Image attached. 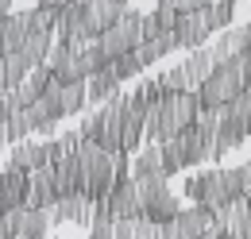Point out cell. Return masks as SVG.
Listing matches in <instances>:
<instances>
[{
  "label": "cell",
  "instance_id": "obj_1",
  "mask_svg": "<svg viewBox=\"0 0 251 239\" xmlns=\"http://www.w3.org/2000/svg\"><path fill=\"white\" fill-rule=\"evenodd\" d=\"M201 178V205L213 212H224L236 201H248V181H244V166H217L197 174Z\"/></svg>",
  "mask_w": 251,
  "mask_h": 239
},
{
  "label": "cell",
  "instance_id": "obj_2",
  "mask_svg": "<svg viewBox=\"0 0 251 239\" xmlns=\"http://www.w3.org/2000/svg\"><path fill=\"white\" fill-rule=\"evenodd\" d=\"M81 154V166H85V185H89V201H100L112 193L116 185V154H108L97 143H81L77 147Z\"/></svg>",
  "mask_w": 251,
  "mask_h": 239
},
{
  "label": "cell",
  "instance_id": "obj_3",
  "mask_svg": "<svg viewBox=\"0 0 251 239\" xmlns=\"http://www.w3.org/2000/svg\"><path fill=\"white\" fill-rule=\"evenodd\" d=\"M143 24H147V16H139V12L127 8L124 16H120V24L97 39L100 50L108 54V62H116V58H124V54H135V50H139V43H143Z\"/></svg>",
  "mask_w": 251,
  "mask_h": 239
},
{
  "label": "cell",
  "instance_id": "obj_4",
  "mask_svg": "<svg viewBox=\"0 0 251 239\" xmlns=\"http://www.w3.org/2000/svg\"><path fill=\"white\" fill-rule=\"evenodd\" d=\"M139 189H143V220H147V224L166 228V224H174V220L182 216V205H178V197L170 193L166 181H147V185H139Z\"/></svg>",
  "mask_w": 251,
  "mask_h": 239
},
{
  "label": "cell",
  "instance_id": "obj_5",
  "mask_svg": "<svg viewBox=\"0 0 251 239\" xmlns=\"http://www.w3.org/2000/svg\"><path fill=\"white\" fill-rule=\"evenodd\" d=\"M66 116V108H62V85L58 81H50V89L39 96V104L35 108H27V120H31V131H54V123Z\"/></svg>",
  "mask_w": 251,
  "mask_h": 239
},
{
  "label": "cell",
  "instance_id": "obj_6",
  "mask_svg": "<svg viewBox=\"0 0 251 239\" xmlns=\"http://www.w3.org/2000/svg\"><path fill=\"white\" fill-rule=\"evenodd\" d=\"M108 201H112V212H116V224L120 220H143V189H139L135 178L116 181L112 193H108Z\"/></svg>",
  "mask_w": 251,
  "mask_h": 239
},
{
  "label": "cell",
  "instance_id": "obj_7",
  "mask_svg": "<svg viewBox=\"0 0 251 239\" xmlns=\"http://www.w3.org/2000/svg\"><path fill=\"white\" fill-rule=\"evenodd\" d=\"M127 8L124 4H116V0H89L85 4V27H89V39H100L104 31H112L120 24V16H124Z\"/></svg>",
  "mask_w": 251,
  "mask_h": 239
},
{
  "label": "cell",
  "instance_id": "obj_8",
  "mask_svg": "<svg viewBox=\"0 0 251 239\" xmlns=\"http://www.w3.org/2000/svg\"><path fill=\"white\" fill-rule=\"evenodd\" d=\"M27 197H31V178L27 174H20V170H4L0 174V212L27 209Z\"/></svg>",
  "mask_w": 251,
  "mask_h": 239
},
{
  "label": "cell",
  "instance_id": "obj_9",
  "mask_svg": "<svg viewBox=\"0 0 251 239\" xmlns=\"http://www.w3.org/2000/svg\"><path fill=\"white\" fill-rule=\"evenodd\" d=\"M50 166V154H47V143H16V147L8 150V170H20V174H39V170H47Z\"/></svg>",
  "mask_w": 251,
  "mask_h": 239
},
{
  "label": "cell",
  "instance_id": "obj_10",
  "mask_svg": "<svg viewBox=\"0 0 251 239\" xmlns=\"http://www.w3.org/2000/svg\"><path fill=\"white\" fill-rule=\"evenodd\" d=\"M209 35H213V27H209L205 12H182V20L174 27V39L182 50H201V43H209Z\"/></svg>",
  "mask_w": 251,
  "mask_h": 239
},
{
  "label": "cell",
  "instance_id": "obj_11",
  "mask_svg": "<svg viewBox=\"0 0 251 239\" xmlns=\"http://www.w3.org/2000/svg\"><path fill=\"white\" fill-rule=\"evenodd\" d=\"M209 50H213L217 66H228L232 58H240L244 50H251V24H240V27L220 31V39L209 47Z\"/></svg>",
  "mask_w": 251,
  "mask_h": 239
},
{
  "label": "cell",
  "instance_id": "obj_12",
  "mask_svg": "<svg viewBox=\"0 0 251 239\" xmlns=\"http://www.w3.org/2000/svg\"><path fill=\"white\" fill-rule=\"evenodd\" d=\"M58 205H62V193H58V178H54V170L47 166V170L31 174V197H27V209L54 212Z\"/></svg>",
  "mask_w": 251,
  "mask_h": 239
},
{
  "label": "cell",
  "instance_id": "obj_13",
  "mask_svg": "<svg viewBox=\"0 0 251 239\" xmlns=\"http://www.w3.org/2000/svg\"><path fill=\"white\" fill-rule=\"evenodd\" d=\"M131 178L139 181V185H147V181H166V162H162V150L155 143H147V147L135 154V162H131Z\"/></svg>",
  "mask_w": 251,
  "mask_h": 239
},
{
  "label": "cell",
  "instance_id": "obj_14",
  "mask_svg": "<svg viewBox=\"0 0 251 239\" xmlns=\"http://www.w3.org/2000/svg\"><path fill=\"white\" fill-rule=\"evenodd\" d=\"M182 70H186V93H201V85L209 81V73L217 70V58H213L209 47H201V50H189L186 54Z\"/></svg>",
  "mask_w": 251,
  "mask_h": 239
},
{
  "label": "cell",
  "instance_id": "obj_15",
  "mask_svg": "<svg viewBox=\"0 0 251 239\" xmlns=\"http://www.w3.org/2000/svg\"><path fill=\"white\" fill-rule=\"evenodd\" d=\"M178 224L189 232V239H209L213 232H217V212L205 209V205H193V209H182V216H178Z\"/></svg>",
  "mask_w": 251,
  "mask_h": 239
},
{
  "label": "cell",
  "instance_id": "obj_16",
  "mask_svg": "<svg viewBox=\"0 0 251 239\" xmlns=\"http://www.w3.org/2000/svg\"><path fill=\"white\" fill-rule=\"evenodd\" d=\"M54 224H89L93 228V201L89 197H66L54 209Z\"/></svg>",
  "mask_w": 251,
  "mask_h": 239
},
{
  "label": "cell",
  "instance_id": "obj_17",
  "mask_svg": "<svg viewBox=\"0 0 251 239\" xmlns=\"http://www.w3.org/2000/svg\"><path fill=\"white\" fill-rule=\"evenodd\" d=\"M27 12H12L8 20H4V58L8 54H16L24 43H27Z\"/></svg>",
  "mask_w": 251,
  "mask_h": 239
},
{
  "label": "cell",
  "instance_id": "obj_18",
  "mask_svg": "<svg viewBox=\"0 0 251 239\" xmlns=\"http://www.w3.org/2000/svg\"><path fill=\"white\" fill-rule=\"evenodd\" d=\"M116 96H120V77L112 73V66H108L104 73L89 77V104H108V100H116Z\"/></svg>",
  "mask_w": 251,
  "mask_h": 239
},
{
  "label": "cell",
  "instance_id": "obj_19",
  "mask_svg": "<svg viewBox=\"0 0 251 239\" xmlns=\"http://www.w3.org/2000/svg\"><path fill=\"white\" fill-rule=\"evenodd\" d=\"M217 224L224 232H232V236H244L251 228V205L248 201H236V205H228L224 212H217Z\"/></svg>",
  "mask_w": 251,
  "mask_h": 239
},
{
  "label": "cell",
  "instance_id": "obj_20",
  "mask_svg": "<svg viewBox=\"0 0 251 239\" xmlns=\"http://www.w3.org/2000/svg\"><path fill=\"white\" fill-rule=\"evenodd\" d=\"M174 47H178V39H174V35H155V39H143L135 54H139V62H143V66H155V62L166 58Z\"/></svg>",
  "mask_w": 251,
  "mask_h": 239
},
{
  "label": "cell",
  "instance_id": "obj_21",
  "mask_svg": "<svg viewBox=\"0 0 251 239\" xmlns=\"http://www.w3.org/2000/svg\"><path fill=\"white\" fill-rule=\"evenodd\" d=\"M62 108H66V116L85 112L89 108V81H70V85H62Z\"/></svg>",
  "mask_w": 251,
  "mask_h": 239
},
{
  "label": "cell",
  "instance_id": "obj_22",
  "mask_svg": "<svg viewBox=\"0 0 251 239\" xmlns=\"http://www.w3.org/2000/svg\"><path fill=\"white\" fill-rule=\"evenodd\" d=\"M182 150H186V166H201L205 158H213V147L197 135V127L182 131Z\"/></svg>",
  "mask_w": 251,
  "mask_h": 239
},
{
  "label": "cell",
  "instance_id": "obj_23",
  "mask_svg": "<svg viewBox=\"0 0 251 239\" xmlns=\"http://www.w3.org/2000/svg\"><path fill=\"white\" fill-rule=\"evenodd\" d=\"M54 224V212L47 209H27L24 216V239H47V228Z\"/></svg>",
  "mask_w": 251,
  "mask_h": 239
},
{
  "label": "cell",
  "instance_id": "obj_24",
  "mask_svg": "<svg viewBox=\"0 0 251 239\" xmlns=\"http://www.w3.org/2000/svg\"><path fill=\"white\" fill-rule=\"evenodd\" d=\"M162 162H166V174H178V170H186V150H182V135L178 139H166L162 143Z\"/></svg>",
  "mask_w": 251,
  "mask_h": 239
},
{
  "label": "cell",
  "instance_id": "obj_25",
  "mask_svg": "<svg viewBox=\"0 0 251 239\" xmlns=\"http://www.w3.org/2000/svg\"><path fill=\"white\" fill-rule=\"evenodd\" d=\"M232 8H236L232 0H217L213 8H205V16H209V27H213V31H228V27H232Z\"/></svg>",
  "mask_w": 251,
  "mask_h": 239
},
{
  "label": "cell",
  "instance_id": "obj_26",
  "mask_svg": "<svg viewBox=\"0 0 251 239\" xmlns=\"http://www.w3.org/2000/svg\"><path fill=\"white\" fill-rule=\"evenodd\" d=\"M158 85L166 96H178V93H186V70L182 66H170L166 73H158Z\"/></svg>",
  "mask_w": 251,
  "mask_h": 239
},
{
  "label": "cell",
  "instance_id": "obj_27",
  "mask_svg": "<svg viewBox=\"0 0 251 239\" xmlns=\"http://www.w3.org/2000/svg\"><path fill=\"white\" fill-rule=\"evenodd\" d=\"M8 127V139H12V147L16 143H27V135H31V120H27V112H16V116L4 123Z\"/></svg>",
  "mask_w": 251,
  "mask_h": 239
},
{
  "label": "cell",
  "instance_id": "obj_28",
  "mask_svg": "<svg viewBox=\"0 0 251 239\" xmlns=\"http://www.w3.org/2000/svg\"><path fill=\"white\" fill-rule=\"evenodd\" d=\"M112 73H116L120 81L135 77V73H143V62H139V54H124V58H116V62H112Z\"/></svg>",
  "mask_w": 251,
  "mask_h": 239
},
{
  "label": "cell",
  "instance_id": "obj_29",
  "mask_svg": "<svg viewBox=\"0 0 251 239\" xmlns=\"http://www.w3.org/2000/svg\"><path fill=\"white\" fill-rule=\"evenodd\" d=\"M158 239H189V232L174 220V224H166V228H158Z\"/></svg>",
  "mask_w": 251,
  "mask_h": 239
},
{
  "label": "cell",
  "instance_id": "obj_30",
  "mask_svg": "<svg viewBox=\"0 0 251 239\" xmlns=\"http://www.w3.org/2000/svg\"><path fill=\"white\" fill-rule=\"evenodd\" d=\"M89 239H116V224H93Z\"/></svg>",
  "mask_w": 251,
  "mask_h": 239
},
{
  "label": "cell",
  "instance_id": "obj_31",
  "mask_svg": "<svg viewBox=\"0 0 251 239\" xmlns=\"http://www.w3.org/2000/svg\"><path fill=\"white\" fill-rule=\"evenodd\" d=\"M186 197L193 201V205H201V178H197V174L186 178Z\"/></svg>",
  "mask_w": 251,
  "mask_h": 239
},
{
  "label": "cell",
  "instance_id": "obj_32",
  "mask_svg": "<svg viewBox=\"0 0 251 239\" xmlns=\"http://www.w3.org/2000/svg\"><path fill=\"white\" fill-rule=\"evenodd\" d=\"M12 16V0H0V20H8Z\"/></svg>",
  "mask_w": 251,
  "mask_h": 239
},
{
  "label": "cell",
  "instance_id": "obj_33",
  "mask_svg": "<svg viewBox=\"0 0 251 239\" xmlns=\"http://www.w3.org/2000/svg\"><path fill=\"white\" fill-rule=\"evenodd\" d=\"M244 181H248V193H251V162H244Z\"/></svg>",
  "mask_w": 251,
  "mask_h": 239
},
{
  "label": "cell",
  "instance_id": "obj_34",
  "mask_svg": "<svg viewBox=\"0 0 251 239\" xmlns=\"http://www.w3.org/2000/svg\"><path fill=\"white\" fill-rule=\"evenodd\" d=\"M0 58H4V20H0Z\"/></svg>",
  "mask_w": 251,
  "mask_h": 239
},
{
  "label": "cell",
  "instance_id": "obj_35",
  "mask_svg": "<svg viewBox=\"0 0 251 239\" xmlns=\"http://www.w3.org/2000/svg\"><path fill=\"white\" fill-rule=\"evenodd\" d=\"M240 239H251V228H248V232H244V236H240Z\"/></svg>",
  "mask_w": 251,
  "mask_h": 239
},
{
  "label": "cell",
  "instance_id": "obj_36",
  "mask_svg": "<svg viewBox=\"0 0 251 239\" xmlns=\"http://www.w3.org/2000/svg\"><path fill=\"white\" fill-rule=\"evenodd\" d=\"M116 4H124V8H127V0H116Z\"/></svg>",
  "mask_w": 251,
  "mask_h": 239
},
{
  "label": "cell",
  "instance_id": "obj_37",
  "mask_svg": "<svg viewBox=\"0 0 251 239\" xmlns=\"http://www.w3.org/2000/svg\"><path fill=\"white\" fill-rule=\"evenodd\" d=\"M248 205H251V193H248Z\"/></svg>",
  "mask_w": 251,
  "mask_h": 239
},
{
  "label": "cell",
  "instance_id": "obj_38",
  "mask_svg": "<svg viewBox=\"0 0 251 239\" xmlns=\"http://www.w3.org/2000/svg\"><path fill=\"white\" fill-rule=\"evenodd\" d=\"M158 4H162V0H158Z\"/></svg>",
  "mask_w": 251,
  "mask_h": 239
},
{
  "label": "cell",
  "instance_id": "obj_39",
  "mask_svg": "<svg viewBox=\"0 0 251 239\" xmlns=\"http://www.w3.org/2000/svg\"><path fill=\"white\" fill-rule=\"evenodd\" d=\"M232 4H236V0H232Z\"/></svg>",
  "mask_w": 251,
  "mask_h": 239
},
{
  "label": "cell",
  "instance_id": "obj_40",
  "mask_svg": "<svg viewBox=\"0 0 251 239\" xmlns=\"http://www.w3.org/2000/svg\"><path fill=\"white\" fill-rule=\"evenodd\" d=\"M248 24H251V20H248Z\"/></svg>",
  "mask_w": 251,
  "mask_h": 239
},
{
  "label": "cell",
  "instance_id": "obj_41",
  "mask_svg": "<svg viewBox=\"0 0 251 239\" xmlns=\"http://www.w3.org/2000/svg\"><path fill=\"white\" fill-rule=\"evenodd\" d=\"M248 89H251V85H248Z\"/></svg>",
  "mask_w": 251,
  "mask_h": 239
}]
</instances>
